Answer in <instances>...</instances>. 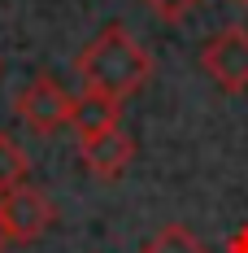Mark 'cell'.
Returning a JSON list of instances; mask_svg holds the SVG:
<instances>
[{"label": "cell", "mask_w": 248, "mask_h": 253, "mask_svg": "<svg viewBox=\"0 0 248 253\" xmlns=\"http://www.w3.org/2000/svg\"><path fill=\"white\" fill-rule=\"evenodd\" d=\"M13 114L22 118V126H31L35 135H52L61 126H70V114H74V96L57 83L52 75L31 79L18 101H13Z\"/></svg>", "instance_id": "obj_2"}, {"label": "cell", "mask_w": 248, "mask_h": 253, "mask_svg": "<svg viewBox=\"0 0 248 253\" xmlns=\"http://www.w3.org/2000/svg\"><path fill=\"white\" fill-rule=\"evenodd\" d=\"M70 126H74L78 140L105 135V131L122 126V101H113V96H105V92H83V96H74Z\"/></svg>", "instance_id": "obj_6"}, {"label": "cell", "mask_w": 248, "mask_h": 253, "mask_svg": "<svg viewBox=\"0 0 248 253\" xmlns=\"http://www.w3.org/2000/svg\"><path fill=\"white\" fill-rule=\"evenodd\" d=\"M0 245H4V231H0Z\"/></svg>", "instance_id": "obj_10"}, {"label": "cell", "mask_w": 248, "mask_h": 253, "mask_svg": "<svg viewBox=\"0 0 248 253\" xmlns=\"http://www.w3.org/2000/svg\"><path fill=\"white\" fill-rule=\"evenodd\" d=\"M26 175H31V157L22 153V144H18L13 135L0 131V192L26 183Z\"/></svg>", "instance_id": "obj_7"}, {"label": "cell", "mask_w": 248, "mask_h": 253, "mask_svg": "<svg viewBox=\"0 0 248 253\" xmlns=\"http://www.w3.org/2000/svg\"><path fill=\"white\" fill-rule=\"evenodd\" d=\"M74 70H78L87 92H105L113 101H126L152 79V57L144 52V44L122 22H109L87 48L78 52Z\"/></svg>", "instance_id": "obj_1"}, {"label": "cell", "mask_w": 248, "mask_h": 253, "mask_svg": "<svg viewBox=\"0 0 248 253\" xmlns=\"http://www.w3.org/2000/svg\"><path fill=\"white\" fill-rule=\"evenodd\" d=\"M240 4H248V0H240Z\"/></svg>", "instance_id": "obj_11"}, {"label": "cell", "mask_w": 248, "mask_h": 253, "mask_svg": "<svg viewBox=\"0 0 248 253\" xmlns=\"http://www.w3.org/2000/svg\"><path fill=\"white\" fill-rule=\"evenodd\" d=\"M200 70L213 79L222 92H248V31L244 26H222L218 35L205 40L200 48Z\"/></svg>", "instance_id": "obj_3"}, {"label": "cell", "mask_w": 248, "mask_h": 253, "mask_svg": "<svg viewBox=\"0 0 248 253\" xmlns=\"http://www.w3.org/2000/svg\"><path fill=\"white\" fill-rule=\"evenodd\" d=\"M140 253H209V249L196 240V231H192V227H178V223H170V227L157 231V236H152Z\"/></svg>", "instance_id": "obj_8"}, {"label": "cell", "mask_w": 248, "mask_h": 253, "mask_svg": "<svg viewBox=\"0 0 248 253\" xmlns=\"http://www.w3.org/2000/svg\"><path fill=\"white\" fill-rule=\"evenodd\" d=\"M78 153H83V166L96 179L113 183V179L126 175V166H131V157H135V140L126 135L122 126H113V131H105V135L78 140Z\"/></svg>", "instance_id": "obj_5"}, {"label": "cell", "mask_w": 248, "mask_h": 253, "mask_svg": "<svg viewBox=\"0 0 248 253\" xmlns=\"http://www.w3.org/2000/svg\"><path fill=\"white\" fill-rule=\"evenodd\" d=\"M52 218H57V210H52V201L39 188L18 183V188L0 192V231H4V240L31 245V240H39L52 227Z\"/></svg>", "instance_id": "obj_4"}, {"label": "cell", "mask_w": 248, "mask_h": 253, "mask_svg": "<svg viewBox=\"0 0 248 253\" xmlns=\"http://www.w3.org/2000/svg\"><path fill=\"white\" fill-rule=\"evenodd\" d=\"M144 4H148V9L161 18V22H183V18L196 9L200 0H144Z\"/></svg>", "instance_id": "obj_9"}]
</instances>
